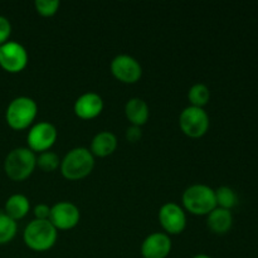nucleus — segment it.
<instances>
[{"label": "nucleus", "mask_w": 258, "mask_h": 258, "mask_svg": "<svg viewBox=\"0 0 258 258\" xmlns=\"http://www.w3.org/2000/svg\"><path fill=\"white\" fill-rule=\"evenodd\" d=\"M57 236V228L49 219H34L25 227L23 238L30 249L43 252L54 246Z\"/></svg>", "instance_id": "f257e3e1"}, {"label": "nucleus", "mask_w": 258, "mask_h": 258, "mask_svg": "<svg viewBox=\"0 0 258 258\" xmlns=\"http://www.w3.org/2000/svg\"><path fill=\"white\" fill-rule=\"evenodd\" d=\"M95 166V158L86 148H75L68 151L60 161V170L67 179L77 180L87 176Z\"/></svg>", "instance_id": "f03ea898"}, {"label": "nucleus", "mask_w": 258, "mask_h": 258, "mask_svg": "<svg viewBox=\"0 0 258 258\" xmlns=\"http://www.w3.org/2000/svg\"><path fill=\"white\" fill-rule=\"evenodd\" d=\"M37 165V156L29 148L13 149L4 161V170L10 179L20 181L27 179Z\"/></svg>", "instance_id": "7ed1b4c3"}, {"label": "nucleus", "mask_w": 258, "mask_h": 258, "mask_svg": "<svg viewBox=\"0 0 258 258\" xmlns=\"http://www.w3.org/2000/svg\"><path fill=\"white\" fill-rule=\"evenodd\" d=\"M183 204L190 213L197 216L209 214L214 208H217L216 193L211 186L194 184L184 191Z\"/></svg>", "instance_id": "20e7f679"}, {"label": "nucleus", "mask_w": 258, "mask_h": 258, "mask_svg": "<svg viewBox=\"0 0 258 258\" xmlns=\"http://www.w3.org/2000/svg\"><path fill=\"white\" fill-rule=\"evenodd\" d=\"M38 112V106L33 98L19 96L10 101L5 112L8 125L14 130L27 128L34 121Z\"/></svg>", "instance_id": "39448f33"}, {"label": "nucleus", "mask_w": 258, "mask_h": 258, "mask_svg": "<svg viewBox=\"0 0 258 258\" xmlns=\"http://www.w3.org/2000/svg\"><path fill=\"white\" fill-rule=\"evenodd\" d=\"M179 125L185 135L201 138L208 131L209 116L203 107L188 106L179 116Z\"/></svg>", "instance_id": "423d86ee"}, {"label": "nucleus", "mask_w": 258, "mask_h": 258, "mask_svg": "<svg viewBox=\"0 0 258 258\" xmlns=\"http://www.w3.org/2000/svg\"><path fill=\"white\" fill-rule=\"evenodd\" d=\"M28 64V52L20 43L8 40L0 45V67L10 73H18Z\"/></svg>", "instance_id": "0eeeda50"}, {"label": "nucleus", "mask_w": 258, "mask_h": 258, "mask_svg": "<svg viewBox=\"0 0 258 258\" xmlns=\"http://www.w3.org/2000/svg\"><path fill=\"white\" fill-rule=\"evenodd\" d=\"M57 140V128L48 121L35 123L28 133V145L32 151H47Z\"/></svg>", "instance_id": "6e6552de"}, {"label": "nucleus", "mask_w": 258, "mask_h": 258, "mask_svg": "<svg viewBox=\"0 0 258 258\" xmlns=\"http://www.w3.org/2000/svg\"><path fill=\"white\" fill-rule=\"evenodd\" d=\"M111 72L117 80L125 83H135L143 75V68L138 59L128 54H118L111 62Z\"/></svg>", "instance_id": "1a4fd4ad"}, {"label": "nucleus", "mask_w": 258, "mask_h": 258, "mask_svg": "<svg viewBox=\"0 0 258 258\" xmlns=\"http://www.w3.org/2000/svg\"><path fill=\"white\" fill-rule=\"evenodd\" d=\"M80 209L71 202H59L50 207L49 221L57 229H71L80 222Z\"/></svg>", "instance_id": "9d476101"}, {"label": "nucleus", "mask_w": 258, "mask_h": 258, "mask_svg": "<svg viewBox=\"0 0 258 258\" xmlns=\"http://www.w3.org/2000/svg\"><path fill=\"white\" fill-rule=\"evenodd\" d=\"M159 221L166 232L178 234L184 231L186 226V216L183 208L176 203H165L159 211Z\"/></svg>", "instance_id": "9b49d317"}, {"label": "nucleus", "mask_w": 258, "mask_h": 258, "mask_svg": "<svg viewBox=\"0 0 258 258\" xmlns=\"http://www.w3.org/2000/svg\"><path fill=\"white\" fill-rule=\"evenodd\" d=\"M170 251V237L160 232L149 234L141 244V254L144 258H166Z\"/></svg>", "instance_id": "f8f14e48"}, {"label": "nucleus", "mask_w": 258, "mask_h": 258, "mask_svg": "<svg viewBox=\"0 0 258 258\" xmlns=\"http://www.w3.org/2000/svg\"><path fill=\"white\" fill-rule=\"evenodd\" d=\"M73 108H75V113L78 117L90 120V118H93L100 115L101 111H102V97L98 93L86 92L76 100Z\"/></svg>", "instance_id": "ddd939ff"}, {"label": "nucleus", "mask_w": 258, "mask_h": 258, "mask_svg": "<svg viewBox=\"0 0 258 258\" xmlns=\"http://www.w3.org/2000/svg\"><path fill=\"white\" fill-rule=\"evenodd\" d=\"M207 223H208V227L214 232V233L224 234L232 228V224H233V216H232V212L228 211V209H223L217 207V208H214L213 211L208 214Z\"/></svg>", "instance_id": "4468645a"}, {"label": "nucleus", "mask_w": 258, "mask_h": 258, "mask_svg": "<svg viewBox=\"0 0 258 258\" xmlns=\"http://www.w3.org/2000/svg\"><path fill=\"white\" fill-rule=\"evenodd\" d=\"M116 146H117L116 136L110 131H101L93 138L91 143V153L93 155L103 158V156L111 155L116 150Z\"/></svg>", "instance_id": "2eb2a0df"}, {"label": "nucleus", "mask_w": 258, "mask_h": 258, "mask_svg": "<svg viewBox=\"0 0 258 258\" xmlns=\"http://www.w3.org/2000/svg\"><path fill=\"white\" fill-rule=\"evenodd\" d=\"M125 113L133 125L141 126L149 118V106L141 98L134 97L126 102Z\"/></svg>", "instance_id": "dca6fc26"}, {"label": "nucleus", "mask_w": 258, "mask_h": 258, "mask_svg": "<svg viewBox=\"0 0 258 258\" xmlns=\"http://www.w3.org/2000/svg\"><path fill=\"white\" fill-rule=\"evenodd\" d=\"M30 203L29 199L23 194H13L8 198L7 203H5V214L9 216L10 218L18 221L25 217L29 212Z\"/></svg>", "instance_id": "f3484780"}, {"label": "nucleus", "mask_w": 258, "mask_h": 258, "mask_svg": "<svg viewBox=\"0 0 258 258\" xmlns=\"http://www.w3.org/2000/svg\"><path fill=\"white\" fill-rule=\"evenodd\" d=\"M18 231L17 221L0 211V244H7L15 237Z\"/></svg>", "instance_id": "a211bd4d"}, {"label": "nucleus", "mask_w": 258, "mask_h": 258, "mask_svg": "<svg viewBox=\"0 0 258 258\" xmlns=\"http://www.w3.org/2000/svg\"><path fill=\"white\" fill-rule=\"evenodd\" d=\"M188 97L191 106L203 107L204 105L208 103L209 98H211V91H209V88L204 83H196L189 90Z\"/></svg>", "instance_id": "6ab92c4d"}, {"label": "nucleus", "mask_w": 258, "mask_h": 258, "mask_svg": "<svg viewBox=\"0 0 258 258\" xmlns=\"http://www.w3.org/2000/svg\"><path fill=\"white\" fill-rule=\"evenodd\" d=\"M214 193H216L217 207H219V208L231 211L238 202L236 191L229 186H219L217 190H214Z\"/></svg>", "instance_id": "aec40b11"}, {"label": "nucleus", "mask_w": 258, "mask_h": 258, "mask_svg": "<svg viewBox=\"0 0 258 258\" xmlns=\"http://www.w3.org/2000/svg\"><path fill=\"white\" fill-rule=\"evenodd\" d=\"M37 165L43 171H53L60 165L59 156L53 151H43L37 158Z\"/></svg>", "instance_id": "412c9836"}, {"label": "nucleus", "mask_w": 258, "mask_h": 258, "mask_svg": "<svg viewBox=\"0 0 258 258\" xmlns=\"http://www.w3.org/2000/svg\"><path fill=\"white\" fill-rule=\"evenodd\" d=\"M34 5L38 13H40L44 17H50V15L57 13L60 3L59 0H35Z\"/></svg>", "instance_id": "4be33fe9"}, {"label": "nucleus", "mask_w": 258, "mask_h": 258, "mask_svg": "<svg viewBox=\"0 0 258 258\" xmlns=\"http://www.w3.org/2000/svg\"><path fill=\"white\" fill-rule=\"evenodd\" d=\"M12 34V24L4 15H0V45L8 42Z\"/></svg>", "instance_id": "5701e85b"}, {"label": "nucleus", "mask_w": 258, "mask_h": 258, "mask_svg": "<svg viewBox=\"0 0 258 258\" xmlns=\"http://www.w3.org/2000/svg\"><path fill=\"white\" fill-rule=\"evenodd\" d=\"M143 136V131H141L140 126H135V125H131L130 127L126 130V139L131 143H136L139 141Z\"/></svg>", "instance_id": "b1692460"}, {"label": "nucleus", "mask_w": 258, "mask_h": 258, "mask_svg": "<svg viewBox=\"0 0 258 258\" xmlns=\"http://www.w3.org/2000/svg\"><path fill=\"white\" fill-rule=\"evenodd\" d=\"M50 214V207L47 204H38L34 208V216L37 217L35 219H49Z\"/></svg>", "instance_id": "393cba45"}, {"label": "nucleus", "mask_w": 258, "mask_h": 258, "mask_svg": "<svg viewBox=\"0 0 258 258\" xmlns=\"http://www.w3.org/2000/svg\"><path fill=\"white\" fill-rule=\"evenodd\" d=\"M193 258H212V257L208 256V254H197V256H194Z\"/></svg>", "instance_id": "a878e982"}]
</instances>
